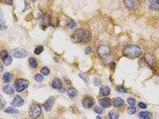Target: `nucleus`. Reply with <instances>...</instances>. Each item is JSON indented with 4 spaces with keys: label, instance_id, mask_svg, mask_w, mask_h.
I'll return each mask as SVG.
<instances>
[{
    "label": "nucleus",
    "instance_id": "nucleus-1",
    "mask_svg": "<svg viewBox=\"0 0 159 119\" xmlns=\"http://www.w3.org/2000/svg\"><path fill=\"white\" fill-rule=\"evenodd\" d=\"M141 49L136 45H128L124 48L123 54L124 56L131 58H138L141 54Z\"/></svg>",
    "mask_w": 159,
    "mask_h": 119
},
{
    "label": "nucleus",
    "instance_id": "nucleus-2",
    "mask_svg": "<svg viewBox=\"0 0 159 119\" xmlns=\"http://www.w3.org/2000/svg\"><path fill=\"white\" fill-rule=\"evenodd\" d=\"M29 81L28 80L20 78L17 79L14 82V88H15L16 91L20 92H22L26 89L29 86Z\"/></svg>",
    "mask_w": 159,
    "mask_h": 119
},
{
    "label": "nucleus",
    "instance_id": "nucleus-3",
    "mask_svg": "<svg viewBox=\"0 0 159 119\" xmlns=\"http://www.w3.org/2000/svg\"><path fill=\"white\" fill-rule=\"evenodd\" d=\"M42 110L40 106L38 104H33L31 106L29 110V115L32 118H36L40 116Z\"/></svg>",
    "mask_w": 159,
    "mask_h": 119
},
{
    "label": "nucleus",
    "instance_id": "nucleus-4",
    "mask_svg": "<svg viewBox=\"0 0 159 119\" xmlns=\"http://www.w3.org/2000/svg\"><path fill=\"white\" fill-rule=\"evenodd\" d=\"M11 54L14 58H21L26 57L28 55V52L23 48H16L11 51Z\"/></svg>",
    "mask_w": 159,
    "mask_h": 119
},
{
    "label": "nucleus",
    "instance_id": "nucleus-5",
    "mask_svg": "<svg viewBox=\"0 0 159 119\" xmlns=\"http://www.w3.org/2000/svg\"><path fill=\"white\" fill-rule=\"evenodd\" d=\"M85 31L83 29H78L74 32L72 35V39L75 42H79L83 41L84 37Z\"/></svg>",
    "mask_w": 159,
    "mask_h": 119
},
{
    "label": "nucleus",
    "instance_id": "nucleus-6",
    "mask_svg": "<svg viewBox=\"0 0 159 119\" xmlns=\"http://www.w3.org/2000/svg\"><path fill=\"white\" fill-rule=\"evenodd\" d=\"M97 53L102 58H106L110 54V48L106 45H101L97 48Z\"/></svg>",
    "mask_w": 159,
    "mask_h": 119
},
{
    "label": "nucleus",
    "instance_id": "nucleus-7",
    "mask_svg": "<svg viewBox=\"0 0 159 119\" xmlns=\"http://www.w3.org/2000/svg\"><path fill=\"white\" fill-rule=\"evenodd\" d=\"M54 102H55V98L53 97H50L47 99V100L45 102V103L43 105L44 109L47 111H50L52 109Z\"/></svg>",
    "mask_w": 159,
    "mask_h": 119
},
{
    "label": "nucleus",
    "instance_id": "nucleus-8",
    "mask_svg": "<svg viewBox=\"0 0 159 119\" xmlns=\"http://www.w3.org/2000/svg\"><path fill=\"white\" fill-rule=\"evenodd\" d=\"M24 104V100L19 95H16L13 100L12 102V105L14 107H21Z\"/></svg>",
    "mask_w": 159,
    "mask_h": 119
},
{
    "label": "nucleus",
    "instance_id": "nucleus-9",
    "mask_svg": "<svg viewBox=\"0 0 159 119\" xmlns=\"http://www.w3.org/2000/svg\"><path fill=\"white\" fill-rule=\"evenodd\" d=\"M94 101L92 98H90V97H87V98H84L83 100L82 104L83 106L85 109H90L92 106L93 105Z\"/></svg>",
    "mask_w": 159,
    "mask_h": 119
},
{
    "label": "nucleus",
    "instance_id": "nucleus-10",
    "mask_svg": "<svg viewBox=\"0 0 159 119\" xmlns=\"http://www.w3.org/2000/svg\"><path fill=\"white\" fill-rule=\"evenodd\" d=\"M99 102L103 108H108L111 105V101L108 98L101 99L99 100Z\"/></svg>",
    "mask_w": 159,
    "mask_h": 119
},
{
    "label": "nucleus",
    "instance_id": "nucleus-11",
    "mask_svg": "<svg viewBox=\"0 0 159 119\" xmlns=\"http://www.w3.org/2000/svg\"><path fill=\"white\" fill-rule=\"evenodd\" d=\"M52 86L54 89H61L62 87V82L59 78H55L52 81Z\"/></svg>",
    "mask_w": 159,
    "mask_h": 119
},
{
    "label": "nucleus",
    "instance_id": "nucleus-12",
    "mask_svg": "<svg viewBox=\"0 0 159 119\" xmlns=\"http://www.w3.org/2000/svg\"><path fill=\"white\" fill-rule=\"evenodd\" d=\"M150 8L153 10L159 11V0H153L150 1Z\"/></svg>",
    "mask_w": 159,
    "mask_h": 119
},
{
    "label": "nucleus",
    "instance_id": "nucleus-13",
    "mask_svg": "<svg viewBox=\"0 0 159 119\" xmlns=\"http://www.w3.org/2000/svg\"><path fill=\"white\" fill-rule=\"evenodd\" d=\"M99 93L104 96L108 95L110 93V88L108 86H102L99 89Z\"/></svg>",
    "mask_w": 159,
    "mask_h": 119
},
{
    "label": "nucleus",
    "instance_id": "nucleus-14",
    "mask_svg": "<svg viewBox=\"0 0 159 119\" xmlns=\"http://www.w3.org/2000/svg\"><path fill=\"white\" fill-rule=\"evenodd\" d=\"M124 3L125 6L127 7L129 10H132L135 7V1H132V0H126V1H124Z\"/></svg>",
    "mask_w": 159,
    "mask_h": 119
},
{
    "label": "nucleus",
    "instance_id": "nucleus-15",
    "mask_svg": "<svg viewBox=\"0 0 159 119\" xmlns=\"http://www.w3.org/2000/svg\"><path fill=\"white\" fill-rule=\"evenodd\" d=\"M140 117L141 119H151L152 116L148 111H142L140 113Z\"/></svg>",
    "mask_w": 159,
    "mask_h": 119
},
{
    "label": "nucleus",
    "instance_id": "nucleus-16",
    "mask_svg": "<svg viewBox=\"0 0 159 119\" xmlns=\"http://www.w3.org/2000/svg\"><path fill=\"white\" fill-rule=\"evenodd\" d=\"M68 95L70 98H74L77 95V90L74 88H70L68 90Z\"/></svg>",
    "mask_w": 159,
    "mask_h": 119
},
{
    "label": "nucleus",
    "instance_id": "nucleus-17",
    "mask_svg": "<svg viewBox=\"0 0 159 119\" xmlns=\"http://www.w3.org/2000/svg\"><path fill=\"white\" fill-rule=\"evenodd\" d=\"M145 61H147L148 64L150 65V66H153V65H154V58H153V57L151 55L147 54L145 55Z\"/></svg>",
    "mask_w": 159,
    "mask_h": 119
},
{
    "label": "nucleus",
    "instance_id": "nucleus-18",
    "mask_svg": "<svg viewBox=\"0 0 159 119\" xmlns=\"http://www.w3.org/2000/svg\"><path fill=\"white\" fill-rule=\"evenodd\" d=\"M124 103V100L120 98H115L113 101V104L115 107H120L123 105Z\"/></svg>",
    "mask_w": 159,
    "mask_h": 119
},
{
    "label": "nucleus",
    "instance_id": "nucleus-19",
    "mask_svg": "<svg viewBox=\"0 0 159 119\" xmlns=\"http://www.w3.org/2000/svg\"><path fill=\"white\" fill-rule=\"evenodd\" d=\"M3 91L5 93L9 95H12L14 92V90L13 88L10 85H6L3 88Z\"/></svg>",
    "mask_w": 159,
    "mask_h": 119
},
{
    "label": "nucleus",
    "instance_id": "nucleus-20",
    "mask_svg": "<svg viewBox=\"0 0 159 119\" xmlns=\"http://www.w3.org/2000/svg\"><path fill=\"white\" fill-rule=\"evenodd\" d=\"M109 117L110 119H118V113L117 111L113 110L110 111L109 113Z\"/></svg>",
    "mask_w": 159,
    "mask_h": 119
},
{
    "label": "nucleus",
    "instance_id": "nucleus-21",
    "mask_svg": "<svg viewBox=\"0 0 159 119\" xmlns=\"http://www.w3.org/2000/svg\"><path fill=\"white\" fill-rule=\"evenodd\" d=\"M4 111L5 113H10V114H17V113H19V111H18L17 109H15V108L11 107L6 108V109L4 110Z\"/></svg>",
    "mask_w": 159,
    "mask_h": 119
},
{
    "label": "nucleus",
    "instance_id": "nucleus-22",
    "mask_svg": "<svg viewBox=\"0 0 159 119\" xmlns=\"http://www.w3.org/2000/svg\"><path fill=\"white\" fill-rule=\"evenodd\" d=\"M12 79V75L10 73H5L3 75V80L5 83L10 82Z\"/></svg>",
    "mask_w": 159,
    "mask_h": 119
},
{
    "label": "nucleus",
    "instance_id": "nucleus-23",
    "mask_svg": "<svg viewBox=\"0 0 159 119\" xmlns=\"http://www.w3.org/2000/svg\"><path fill=\"white\" fill-rule=\"evenodd\" d=\"M58 19L56 17H50L49 25L53 27H57L58 25Z\"/></svg>",
    "mask_w": 159,
    "mask_h": 119
},
{
    "label": "nucleus",
    "instance_id": "nucleus-24",
    "mask_svg": "<svg viewBox=\"0 0 159 119\" xmlns=\"http://www.w3.org/2000/svg\"><path fill=\"white\" fill-rule=\"evenodd\" d=\"M29 66L32 68H35L37 66V61L35 60V58H32V57L30 58L29 60Z\"/></svg>",
    "mask_w": 159,
    "mask_h": 119
},
{
    "label": "nucleus",
    "instance_id": "nucleus-25",
    "mask_svg": "<svg viewBox=\"0 0 159 119\" xmlns=\"http://www.w3.org/2000/svg\"><path fill=\"white\" fill-rule=\"evenodd\" d=\"M50 19V17H48V16H44V18H43V22H42L43 26H44L45 27H47V26L50 25H49Z\"/></svg>",
    "mask_w": 159,
    "mask_h": 119
},
{
    "label": "nucleus",
    "instance_id": "nucleus-26",
    "mask_svg": "<svg viewBox=\"0 0 159 119\" xmlns=\"http://www.w3.org/2000/svg\"><path fill=\"white\" fill-rule=\"evenodd\" d=\"M50 72V71L49 68H48V67H43L41 70V74H42V75H44V76L48 75H49Z\"/></svg>",
    "mask_w": 159,
    "mask_h": 119
},
{
    "label": "nucleus",
    "instance_id": "nucleus-27",
    "mask_svg": "<svg viewBox=\"0 0 159 119\" xmlns=\"http://www.w3.org/2000/svg\"><path fill=\"white\" fill-rule=\"evenodd\" d=\"M3 60V62L4 63L5 66H8V65H10L12 62V58L10 56H9V55L8 57H7L6 58H4Z\"/></svg>",
    "mask_w": 159,
    "mask_h": 119
},
{
    "label": "nucleus",
    "instance_id": "nucleus-28",
    "mask_svg": "<svg viewBox=\"0 0 159 119\" xmlns=\"http://www.w3.org/2000/svg\"><path fill=\"white\" fill-rule=\"evenodd\" d=\"M5 105V101L4 99L3 95L0 94V110H3Z\"/></svg>",
    "mask_w": 159,
    "mask_h": 119
},
{
    "label": "nucleus",
    "instance_id": "nucleus-29",
    "mask_svg": "<svg viewBox=\"0 0 159 119\" xmlns=\"http://www.w3.org/2000/svg\"><path fill=\"white\" fill-rule=\"evenodd\" d=\"M90 39H91V34L88 31L85 32L84 37L83 41H85V42H88V41H90Z\"/></svg>",
    "mask_w": 159,
    "mask_h": 119
},
{
    "label": "nucleus",
    "instance_id": "nucleus-30",
    "mask_svg": "<svg viewBox=\"0 0 159 119\" xmlns=\"http://www.w3.org/2000/svg\"><path fill=\"white\" fill-rule=\"evenodd\" d=\"M44 50V47L43 46L39 45L38 46L37 48H35V50H34V53L37 55H39V54H41Z\"/></svg>",
    "mask_w": 159,
    "mask_h": 119
},
{
    "label": "nucleus",
    "instance_id": "nucleus-31",
    "mask_svg": "<svg viewBox=\"0 0 159 119\" xmlns=\"http://www.w3.org/2000/svg\"><path fill=\"white\" fill-rule=\"evenodd\" d=\"M115 90L118 93H127V90L123 86H118V87L115 88Z\"/></svg>",
    "mask_w": 159,
    "mask_h": 119
},
{
    "label": "nucleus",
    "instance_id": "nucleus-32",
    "mask_svg": "<svg viewBox=\"0 0 159 119\" xmlns=\"http://www.w3.org/2000/svg\"><path fill=\"white\" fill-rule=\"evenodd\" d=\"M8 56V53L7 50H4L2 51L1 53H0V57H1V58H6Z\"/></svg>",
    "mask_w": 159,
    "mask_h": 119
},
{
    "label": "nucleus",
    "instance_id": "nucleus-33",
    "mask_svg": "<svg viewBox=\"0 0 159 119\" xmlns=\"http://www.w3.org/2000/svg\"><path fill=\"white\" fill-rule=\"evenodd\" d=\"M136 108L134 107H129L127 109V113H129V114H133L136 113Z\"/></svg>",
    "mask_w": 159,
    "mask_h": 119
},
{
    "label": "nucleus",
    "instance_id": "nucleus-34",
    "mask_svg": "<svg viewBox=\"0 0 159 119\" xmlns=\"http://www.w3.org/2000/svg\"><path fill=\"white\" fill-rule=\"evenodd\" d=\"M94 110H95L96 113L99 114H102L103 111H104V110H103L102 108L99 107V106H97V107H96L95 108V109H94Z\"/></svg>",
    "mask_w": 159,
    "mask_h": 119
},
{
    "label": "nucleus",
    "instance_id": "nucleus-35",
    "mask_svg": "<svg viewBox=\"0 0 159 119\" xmlns=\"http://www.w3.org/2000/svg\"><path fill=\"white\" fill-rule=\"evenodd\" d=\"M79 76L80 77L81 79H83V80H84V82H88V77L87 76L85 73H80V74H79Z\"/></svg>",
    "mask_w": 159,
    "mask_h": 119
},
{
    "label": "nucleus",
    "instance_id": "nucleus-36",
    "mask_svg": "<svg viewBox=\"0 0 159 119\" xmlns=\"http://www.w3.org/2000/svg\"><path fill=\"white\" fill-rule=\"evenodd\" d=\"M68 26L69 29H73L76 26V23L74 20H70L69 22H68Z\"/></svg>",
    "mask_w": 159,
    "mask_h": 119
},
{
    "label": "nucleus",
    "instance_id": "nucleus-37",
    "mask_svg": "<svg viewBox=\"0 0 159 119\" xmlns=\"http://www.w3.org/2000/svg\"><path fill=\"white\" fill-rule=\"evenodd\" d=\"M43 79L44 78H43V76L39 75V74H37V75L35 76V80L38 82H41V81H43Z\"/></svg>",
    "mask_w": 159,
    "mask_h": 119
},
{
    "label": "nucleus",
    "instance_id": "nucleus-38",
    "mask_svg": "<svg viewBox=\"0 0 159 119\" xmlns=\"http://www.w3.org/2000/svg\"><path fill=\"white\" fill-rule=\"evenodd\" d=\"M127 102H128V104H129L130 105H134L136 104V100L135 99H133L132 98H127Z\"/></svg>",
    "mask_w": 159,
    "mask_h": 119
},
{
    "label": "nucleus",
    "instance_id": "nucleus-39",
    "mask_svg": "<svg viewBox=\"0 0 159 119\" xmlns=\"http://www.w3.org/2000/svg\"><path fill=\"white\" fill-rule=\"evenodd\" d=\"M138 106L140 109H145L147 108V105H146L145 104H144V102H141L138 104Z\"/></svg>",
    "mask_w": 159,
    "mask_h": 119
},
{
    "label": "nucleus",
    "instance_id": "nucleus-40",
    "mask_svg": "<svg viewBox=\"0 0 159 119\" xmlns=\"http://www.w3.org/2000/svg\"><path fill=\"white\" fill-rule=\"evenodd\" d=\"M91 50L92 49L90 47H87L86 48V50H85V53H86V54H89L90 52H91Z\"/></svg>",
    "mask_w": 159,
    "mask_h": 119
},
{
    "label": "nucleus",
    "instance_id": "nucleus-41",
    "mask_svg": "<svg viewBox=\"0 0 159 119\" xmlns=\"http://www.w3.org/2000/svg\"><path fill=\"white\" fill-rule=\"evenodd\" d=\"M0 21H2V22H4L3 21V13L1 12V10H0Z\"/></svg>",
    "mask_w": 159,
    "mask_h": 119
},
{
    "label": "nucleus",
    "instance_id": "nucleus-42",
    "mask_svg": "<svg viewBox=\"0 0 159 119\" xmlns=\"http://www.w3.org/2000/svg\"><path fill=\"white\" fill-rule=\"evenodd\" d=\"M5 27H4V25H2L1 23H0V30H4L5 29Z\"/></svg>",
    "mask_w": 159,
    "mask_h": 119
},
{
    "label": "nucleus",
    "instance_id": "nucleus-43",
    "mask_svg": "<svg viewBox=\"0 0 159 119\" xmlns=\"http://www.w3.org/2000/svg\"><path fill=\"white\" fill-rule=\"evenodd\" d=\"M3 68H4V67H3V65L1 63H0V72H3Z\"/></svg>",
    "mask_w": 159,
    "mask_h": 119
},
{
    "label": "nucleus",
    "instance_id": "nucleus-44",
    "mask_svg": "<svg viewBox=\"0 0 159 119\" xmlns=\"http://www.w3.org/2000/svg\"><path fill=\"white\" fill-rule=\"evenodd\" d=\"M5 3L8 4L12 5L13 4V1H5Z\"/></svg>",
    "mask_w": 159,
    "mask_h": 119
},
{
    "label": "nucleus",
    "instance_id": "nucleus-45",
    "mask_svg": "<svg viewBox=\"0 0 159 119\" xmlns=\"http://www.w3.org/2000/svg\"><path fill=\"white\" fill-rule=\"evenodd\" d=\"M96 119H102V118L100 116H97V117H96Z\"/></svg>",
    "mask_w": 159,
    "mask_h": 119
},
{
    "label": "nucleus",
    "instance_id": "nucleus-46",
    "mask_svg": "<svg viewBox=\"0 0 159 119\" xmlns=\"http://www.w3.org/2000/svg\"><path fill=\"white\" fill-rule=\"evenodd\" d=\"M0 119H1V118H0Z\"/></svg>",
    "mask_w": 159,
    "mask_h": 119
}]
</instances>
